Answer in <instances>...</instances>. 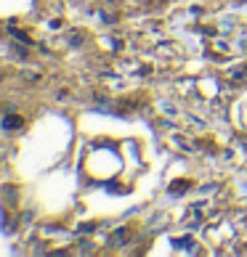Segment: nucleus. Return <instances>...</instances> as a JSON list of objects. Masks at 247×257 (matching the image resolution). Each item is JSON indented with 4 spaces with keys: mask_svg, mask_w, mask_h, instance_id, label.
<instances>
[]
</instances>
